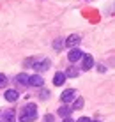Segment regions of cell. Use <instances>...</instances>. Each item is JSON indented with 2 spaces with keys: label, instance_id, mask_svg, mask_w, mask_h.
I'll list each match as a JSON object with an SVG mask.
<instances>
[{
  "label": "cell",
  "instance_id": "obj_1",
  "mask_svg": "<svg viewBox=\"0 0 115 122\" xmlns=\"http://www.w3.org/2000/svg\"><path fill=\"white\" fill-rule=\"evenodd\" d=\"M37 119V106L34 103H28L20 112V122H34Z\"/></svg>",
  "mask_w": 115,
  "mask_h": 122
},
{
  "label": "cell",
  "instance_id": "obj_2",
  "mask_svg": "<svg viewBox=\"0 0 115 122\" xmlns=\"http://www.w3.org/2000/svg\"><path fill=\"white\" fill-rule=\"evenodd\" d=\"M80 58H83V51L80 48H73L69 53H67V60L69 62H78Z\"/></svg>",
  "mask_w": 115,
  "mask_h": 122
},
{
  "label": "cell",
  "instance_id": "obj_3",
  "mask_svg": "<svg viewBox=\"0 0 115 122\" xmlns=\"http://www.w3.org/2000/svg\"><path fill=\"white\" fill-rule=\"evenodd\" d=\"M74 96H76V90L74 89H67V90H64L60 94V99H62V103H69V101L74 99Z\"/></svg>",
  "mask_w": 115,
  "mask_h": 122
},
{
  "label": "cell",
  "instance_id": "obj_4",
  "mask_svg": "<svg viewBox=\"0 0 115 122\" xmlns=\"http://www.w3.org/2000/svg\"><path fill=\"white\" fill-rule=\"evenodd\" d=\"M80 41H82V39H80L78 34H73V36H69L66 41H64V43H66V46H69V48H74V46L80 44Z\"/></svg>",
  "mask_w": 115,
  "mask_h": 122
},
{
  "label": "cell",
  "instance_id": "obj_5",
  "mask_svg": "<svg viewBox=\"0 0 115 122\" xmlns=\"http://www.w3.org/2000/svg\"><path fill=\"white\" fill-rule=\"evenodd\" d=\"M28 85H32V87H42V85H44V80H42L39 74H34V76H28Z\"/></svg>",
  "mask_w": 115,
  "mask_h": 122
},
{
  "label": "cell",
  "instance_id": "obj_6",
  "mask_svg": "<svg viewBox=\"0 0 115 122\" xmlns=\"http://www.w3.org/2000/svg\"><path fill=\"white\" fill-rule=\"evenodd\" d=\"M92 66H94V58H92V55H83L82 69L83 71H89V69H92Z\"/></svg>",
  "mask_w": 115,
  "mask_h": 122
},
{
  "label": "cell",
  "instance_id": "obj_7",
  "mask_svg": "<svg viewBox=\"0 0 115 122\" xmlns=\"http://www.w3.org/2000/svg\"><path fill=\"white\" fill-rule=\"evenodd\" d=\"M18 92H16V90H12V89H9V90H7L5 92V94H4V97H5V101H9V103H14V101L16 99H18Z\"/></svg>",
  "mask_w": 115,
  "mask_h": 122
},
{
  "label": "cell",
  "instance_id": "obj_8",
  "mask_svg": "<svg viewBox=\"0 0 115 122\" xmlns=\"http://www.w3.org/2000/svg\"><path fill=\"white\" fill-rule=\"evenodd\" d=\"M64 81H66V74H64L62 71L55 73V76H53V83H55V85H57V87H60Z\"/></svg>",
  "mask_w": 115,
  "mask_h": 122
},
{
  "label": "cell",
  "instance_id": "obj_9",
  "mask_svg": "<svg viewBox=\"0 0 115 122\" xmlns=\"http://www.w3.org/2000/svg\"><path fill=\"white\" fill-rule=\"evenodd\" d=\"M48 67H50V60L48 58H44L42 62H36V64H34V69L36 71H44V69H48Z\"/></svg>",
  "mask_w": 115,
  "mask_h": 122
},
{
  "label": "cell",
  "instance_id": "obj_10",
  "mask_svg": "<svg viewBox=\"0 0 115 122\" xmlns=\"http://www.w3.org/2000/svg\"><path fill=\"white\" fill-rule=\"evenodd\" d=\"M16 83H20V85H28V74L21 73L16 76Z\"/></svg>",
  "mask_w": 115,
  "mask_h": 122
},
{
  "label": "cell",
  "instance_id": "obj_11",
  "mask_svg": "<svg viewBox=\"0 0 115 122\" xmlns=\"http://www.w3.org/2000/svg\"><path fill=\"white\" fill-rule=\"evenodd\" d=\"M64 74H66V78H76L78 76V69L76 67H67V71Z\"/></svg>",
  "mask_w": 115,
  "mask_h": 122
},
{
  "label": "cell",
  "instance_id": "obj_12",
  "mask_svg": "<svg viewBox=\"0 0 115 122\" xmlns=\"http://www.w3.org/2000/svg\"><path fill=\"white\" fill-rule=\"evenodd\" d=\"M71 112H73V110H71V108H67V106H60V108H58V115H60V117H66V119L71 115Z\"/></svg>",
  "mask_w": 115,
  "mask_h": 122
},
{
  "label": "cell",
  "instance_id": "obj_13",
  "mask_svg": "<svg viewBox=\"0 0 115 122\" xmlns=\"http://www.w3.org/2000/svg\"><path fill=\"white\" fill-rule=\"evenodd\" d=\"M2 122H14V112H12V110H7V113L2 117Z\"/></svg>",
  "mask_w": 115,
  "mask_h": 122
},
{
  "label": "cell",
  "instance_id": "obj_14",
  "mask_svg": "<svg viewBox=\"0 0 115 122\" xmlns=\"http://www.w3.org/2000/svg\"><path fill=\"white\" fill-rule=\"evenodd\" d=\"M82 108H83V99H82V97L74 99V104H73V110H82Z\"/></svg>",
  "mask_w": 115,
  "mask_h": 122
},
{
  "label": "cell",
  "instance_id": "obj_15",
  "mask_svg": "<svg viewBox=\"0 0 115 122\" xmlns=\"http://www.w3.org/2000/svg\"><path fill=\"white\" fill-rule=\"evenodd\" d=\"M64 44H66V43H64V39H57V41L53 43V48H55V50H60Z\"/></svg>",
  "mask_w": 115,
  "mask_h": 122
},
{
  "label": "cell",
  "instance_id": "obj_16",
  "mask_svg": "<svg viewBox=\"0 0 115 122\" xmlns=\"http://www.w3.org/2000/svg\"><path fill=\"white\" fill-rule=\"evenodd\" d=\"M5 85H7V76L5 74H0V89H4Z\"/></svg>",
  "mask_w": 115,
  "mask_h": 122
},
{
  "label": "cell",
  "instance_id": "obj_17",
  "mask_svg": "<svg viewBox=\"0 0 115 122\" xmlns=\"http://www.w3.org/2000/svg\"><path fill=\"white\" fill-rule=\"evenodd\" d=\"M53 120H55L53 115H50V113H48V115H44V122H53Z\"/></svg>",
  "mask_w": 115,
  "mask_h": 122
},
{
  "label": "cell",
  "instance_id": "obj_18",
  "mask_svg": "<svg viewBox=\"0 0 115 122\" xmlns=\"http://www.w3.org/2000/svg\"><path fill=\"white\" fill-rule=\"evenodd\" d=\"M48 96H50V92H48V90H42V92H41V99H46Z\"/></svg>",
  "mask_w": 115,
  "mask_h": 122
},
{
  "label": "cell",
  "instance_id": "obj_19",
  "mask_svg": "<svg viewBox=\"0 0 115 122\" xmlns=\"http://www.w3.org/2000/svg\"><path fill=\"white\" fill-rule=\"evenodd\" d=\"M76 122H90V119H89V117H82V119H78Z\"/></svg>",
  "mask_w": 115,
  "mask_h": 122
},
{
  "label": "cell",
  "instance_id": "obj_20",
  "mask_svg": "<svg viewBox=\"0 0 115 122\" xmlns=\"http://www.w3.org/2000/svg\"><path fill=\"white\" fill-rule=\"evenodd\" d=\"M64 122H74V120H73V119H69V117H67V119L64 120Z\"/></svg>",
  "mask_w": 115,
  "mask_h": 122
},
{
  "label": "cell",
  "instance_id": "obj_21",
  "mask_svg": "<svg viewBox=\"0 0 115 122\" xmlns=\"http://www.w3.org/2000/svg\"><path fill=\"white\" fill-rule=\"evenodd\" d=\"M90 122H92V120H90Z\"/></svg>",
  "mask_w": 115,
  "mask_h": 122
}]
</instances>
